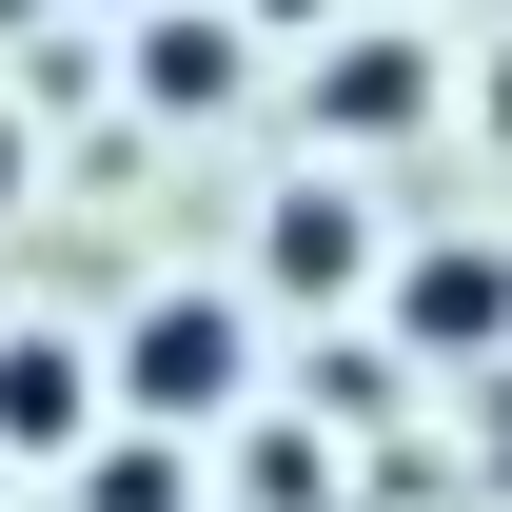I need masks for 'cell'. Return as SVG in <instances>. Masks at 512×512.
I'll return each instance as SVG.
<instances>
[{
    "label": "cell",
    "instance_id": "cell-5",
    "mask_svg": "<svg viewBox=\"0 0 512 512\" xmlns=\"http://www.w3.org/2000/svg\"><path fill=\"white\" fill-rule=\"evenodd\" d=\"M316 99H335V138H414V60H394V40H355Z\"/></svg>",
    "mask_w": 512,
    "mask_h": 512
},
{
    "label": "cell",
    "instance_id": "cell-7",
    "mask_svg": "<svg viewBox=\"0 0 512 512\" xmlns=\"http://www.w3.org/2000/svg\"><path fill=\"white\" fill-rule=\"evenodd\" d=\"M0 197H20V138H0Z\"/></svg>",
    "mask_w": 512,
    "mask_h": 512
},
{
    "label": "cell",
    "instance_id": "cell-3",
    "mask_svg": "<svg viewBox=\"0 0 512 512\" xmlns=\"http://www.w3.org/2000/svg\"><path fill=\"white\" fill-rule=\"evenodd\" d=\"M79 434V355L60 335H0V453H60Z\"/></svg>",
    "mask_w": 512,
    "mask_h": 512
},
{
    "label": "cell",
    "instance_id": "cell-8",
    "mask_svg": "<svg viewBox=\"0 0 512 512\" xmlns=\"http://www.w3.org/2000/svg\"><path fill=\"white\" fill-rule=\"evenodd\" d=\"M138 20H158V0H138Z\"/></svg>",
    "mask_w": 512,
    "mask_h": 512
},
{
    "label": "cell",
    "instance_id": "cell-4",
    "mask_svg": "<svg viewBox=\"0 0 512 512\" xmlns=\"http://www.w3.org/2000/svg\"><path fill=\"white\" fill-rule=\"evenodd\" d=\"M138 99H237V40L217 20H138Z\"/></svg>",
    "mask_w": 512,
    "mask_h": 512
},
{
    "label": "cell",
    "instance_id": "cell-2",
    "mask_svg": "<svg viewBox=\"0 0 512 512\" xmlns=\"http://www.w3.org/2000/svg\"><path fill=\"white\" fill-rule=\"evenodd\" d=\"M493 316H512V256H493V237L414 256V296H394V335H414V355H493Z\"/></svg>",
    "mask_w": 512,
    "mask_h": 512
},
{
    "label": "cell",
    "instance_id": "cell-6",
    "mask_svg": "<svg viewBox=\"0 0 512 512\" xmlns=\"http://www.w3.org/2000/svg\"><path fill=\"white\" fill-rule=\"evenodd\" d=\"M276 276H296V296H335V276H355V217H335V197H296V217H276Z\"/></svg>",
    "mask_w": 512,
    "mask_h": 512
},
{
    "label": "cell",
    "instance_id": "cell-1",
    "mask_svg": "<svg viewBox=\"0 0 512 512\" xmlns=\"http://www.w3.org/2000/svg\"><path fill=\"white\" fill-rule=\"evenodd\" d=\"M119 394L138 414H217V394H237V316H217V296H158V316L119 335Z\"/></svg>",
    "mask_w": 512,
    "mask_h": 512
}]
</instances>
